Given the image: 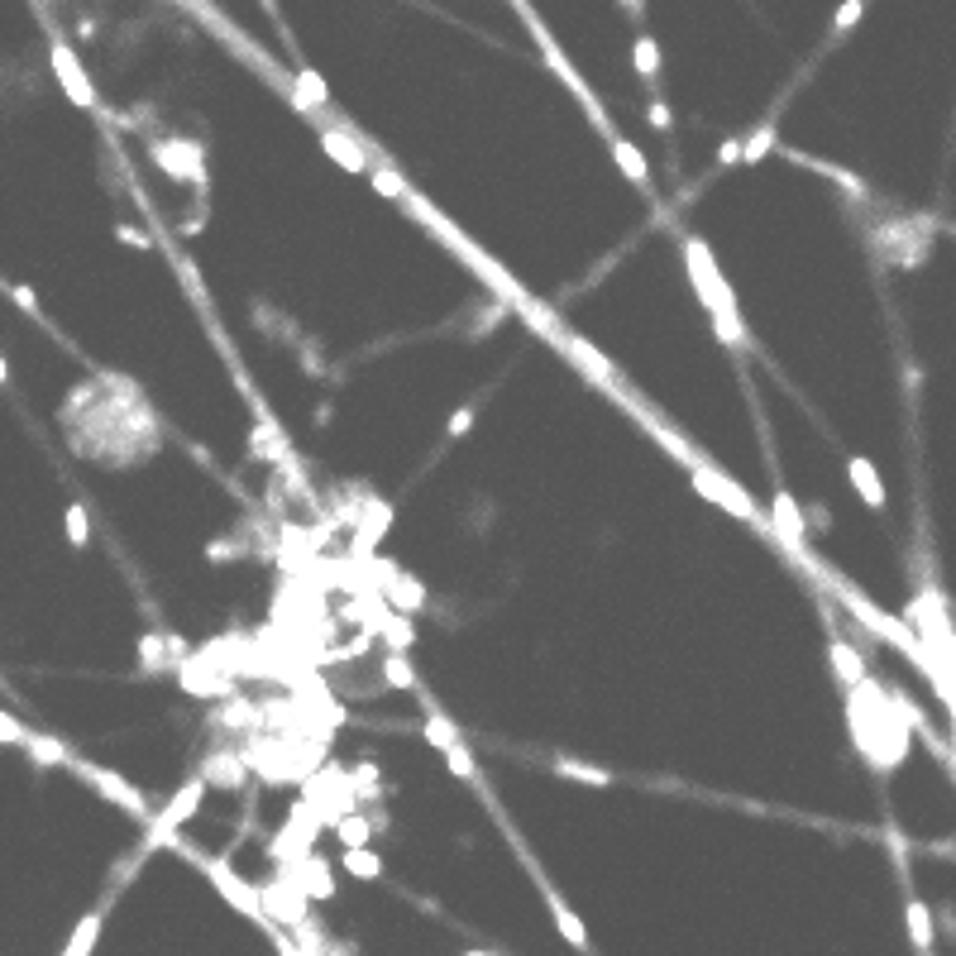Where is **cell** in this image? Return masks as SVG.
<instances>
[{
  "instance_id": "cell-26",
  "label": "cell",
  "mask_w": 956,
  "mask_h": 956,
  "mask_svg": "<svg viewBox=\"0 0 956 956\" xmlns=\"http://www.w3.org/2000/svg\"><path fill=\"white\" fill-rule=\"evenodd\" d=\"M369 832H373V823H369V818H359V813H354V818H340V842H345V851L349 847H364V842H369Z\"/></svg>"
},
{
  "instance_id": "cell-6",
  "label": "cell",
  "mask_w": 956,
  "mask_h": 956,
  "mask_svg": "<svg viewBox=\"0 0 956 956\" xmlns=\"http://www.w3.org/2000/svg\"><path fill=\"white\" fill-rule=\"evenodd\" d=\"M206 870H211V880L220 885V894L235 904L239 913H249V918H259L263 923V904H259V890H249V885H239L235 880V870L230 866H220V861H206Z\"/></svg>"
},
{
  "instance_id": "cell-16",
  "label": "cell",
  "mask_w": 956,
  "mask_h": 956,
  "mask_svg": "<svg viewBox=\"0 0 956 956\" xmlns=\"http://www.w3.org/2000/svg\"><path fill=\"white\" fill-rule=\"evenodd\" d=\"M369 182H373V192L388 196V201H407V196H412V187L402 182V173H397V168H388V163H373V168H369Z\"/></svg>"
},
{
  "instance_id": "cell-28",
  "label": "cell",
  "mask_w": 956,
  "mask_h": 956,
  "mask_svg": "<svg viewBox=\"0 0 956 956\" xmlns=\"http://www.w3.org/2000/svg\"><path fill=\"white\" fill-rule=\"evenodd\" d=\"M445 765H450V770H455L459 780H478V765H474V756H469V746H464V741H459V746H450V751H445Z\"/></svg>"
},
{
  "instance_id": "cell-34",
  "label": "cell",
  "mask_w": 956,
  "mask_h": 956,
  "mask_svg": "<svg viewBox=\"0 0 956 956\" xmlns=\"http://www.w3.org/2000/svg\"><path fill=\"white\" fill-rule=\"evenodd\" d=\"M717 163H741V139H727V144L717 149Z\"/></svg>"
},
{
  "instance_id": "cell-21",
  "label": "cell",
  "mask_w": 956,
  "mask_h": 956,
  "mask_svg": "<svg viewBox=\"0 0 956 956\" xmlns=\"http://www.w3.org/2000/svg\"><path fill=\"white\" fill-rule=\"evenodd\" d=\"M96 937H101V909L82 918V928L72 933V942H67V952H63V956H87L91 947H96Z\"/></svg>"
},
{
  "instance_id": "cell-20",
  "label": "cell",
  "mask_w": 956,
  "mask_h": 956,
  "mask_svg": "<svg viewBox=\"0 0 956 956\" xmlns=\"http://www.w3.org/2000/svg\"><path fill=\"white\" fill-rule=\"evenodd\" d=\"M550 913H555V923H560V933H565V942L569 947H584L588 942V933H584V923L569 913V904L560 899V894H550Z\"/></svg>"
},
{
  "instance_id": "cell-36",
  "label": "cell",
  "mask_w": 956,
  "mask_h": 956,
  "mask_svg": "<svg viewBox=\"0 0 956 956\" xmlns=\"http://www.w3.org/2000/svg\"><path fill=\"white\" fill-rule=\"evenodd\" d=\"M15 302H20L24 311H34V316H39V302H34V292H29V287H15Z\"/></svg>"
},
{
  "instance_id": "cell-29",
  "label": "cell",
  "mask_w": 956,
  "mask_h": 956,
  "mask_svg": "<svg viewBox=\"0 0 956 956\" xmlns=\"http://www.w3.org/2000/svg\"><path fill=\"white\" fill-rule=\"evenodd\" d=\"M67 541L72 545H87L91 541V522H87V507H67Z\"/></svg>"
},
{
  "instance_id": "cell-17",
  "label": "cell",
  "mask_w": 956,
  "mask_h": 956,
  "mask_svg": "<svg viewBox=\"0 0 956 956\" xmlns=\"http://www.w3.org/2000/svg\"><path fill=\"white\" fill-rule=\"evenodd\" d=\"M383 684H388V689H402V694L416 689V670L402 651H388V660H383Z\"/></svg>"
},
{
  "instance_id": "cell-35",
  "label": "cell",
  "mask_w": 956,
  "mask_h": 956,
  "mask_svg": "<svg viewBox=\"0 0 956 956\" xmlns=\"http://www.w3.org/2000/svg\"><path fill=\"white\" fill-rule=\"evenodd\" d=\"M120 239L134 244V249H149V235H139V230H130V225H120Z\"/></svg>"
},
{
  "instance_id": "cell-15",
  "label": "cell",
  "mask_w": 956,
  "mask_h": 956,
  "mask_svg": "<svg viewBox=\"0 0 956 956\" xmlns=\"http://www.w3.org/2000/svg\"><path fill=\"white\" fill-rule=\"evenodd\" d=\"M24 751H29L39 765H72V756H67L63 741L44 737V732H29V737H24Z\"/></svg>"
},
{
  "instance_id": "cell-24",
  "label": "cell",
  "mask_w": 956,
  "mask_h": 956,
  "mask_svg": "<svg viewBox=\"0 0 956 956\" xmlns=\"http://www.w3.org/2000/svg\"><path fill=\"white\" fill-rule=\"evenodd\" d=\"M555 770H560V775H569V780H584V784H612V775H608V770H598V765L555 761Z\"/></svg>"
},
{
  "instance_id": "cell-9",
  "label": "cell",
  "mask_w": 956,
  "mask_h": 956,
  "mask_svg": "<svg viewBox=\"0 0 956 956\" xmlns=\"http://www.w3.org/2000/svg\"><path fill=\"white\" fill-rule=\"evenodd\" d=\"M827 655H832V670H837V679H842V689H856V684L866 679V660H861V651L847 646L842 636L827 641Z\"/></svg>"
},
{
  "instance_id": "cell-22",
  "label": "cell",
  "mask_w": 956,
  "mask_h": 956,
  "mask_svg": "<svg viewBox=\"0 0 956 956\" xmlns=\"http://www.w3.org/2000/svg\"><path fill=\"white\" fill-rule=\"evenodd\" d=\"M775 139H780V134H775V125H761V130L751 134V139H741V163H761L765 153L775 149Z\"/></svg>"
},
{
  "instance_id": "cell-5",
  "label": "cell",
  "mask_w": 956,
  "mask_h": 956,
  "mask_svg": "<svg viewBox=\"0 0 956 956\" xmlns=\"http://www.w3.org/2000/svg\"><path fill=\"white\" fill-rule=\"evenodd\" d=\"M259 904L268 913L287 918V923H302V918H306V890L297 885V880H278V885L259 890Z\"/></svg>"
},
{
  "instance_id": "cell-23",
  "label": "cell",
  "mask_w": 956,
  "mask_h": 956,
  "mask_svg": "<svg viewBox=\"0 0 956 956\" xmlns=\"http://www.w3.org/2000/svg\"><path fill=\"white\" fill-rule=\"evenodd\" d=\"M636 72L655 87V72H660V48H655L651 34H636Z\"/></svg>"
},
{
  "instance_id": "cell-2",
  "label": "cell",
  "mask_w": 956,
  "mask_h": 956,
  "mask_svg": "<svg viewBox=\"0 0 956 956\" xmlns=\"http://www.w3.org/2000/svg\"><path fill=\"white\" fill-rule=\"evenodd\" d=\"M201 789H206L201 780L182 784V789H177V799H168V808H163L158 818H149V837H144V851H149V847H163V842H173V832L187 823V818L196 813V804H201Z\"/></svg>"
},
{
  "instance_id": "cell-31",
  "label": "cell",
  "mask_w": 956,
  "mask_h": 956,
  "mask_svg": "<svg viewBox=\"0 0 956 956\" xmlns=\"http://www.w3.org/2000/svg\"><path fill=\"white\" fill-rule=\"evenodd\" d=\"M861 15H866V0H842V10H837L832 29H837V34H847V29H851L856 20H861Z\"/></svg>"
},
{
  "instance_id": "cell-10",
  "label": "cell",
  "mask_w": 956,
  "mask_h": 956,
  "mask_svg": "<svg viewBox=\"0 0 956 956\" xmlns=\"http://www.w3.org/2000/svg\"><path fill=\"white\" fill-rule=\"evenodd\" d=\"M770 517H775V531H780V536L794 545V550L804 545V517H799V502L789 498L784 488L775 493V498H770Z\"/></svg>"
},
{
  "instance_id": "cell-11",
  "label": "cell",
  "mask_w": 956,
  "mask_h": 956,
  "mask_svg": "<svg viewBox=\"0 0 956 956\" xmlns=\"http://www.w3.org/2000/svg\"><path fill=\"white\" fill-rule=\"evenodd\" d=\"M608 149H612V158H617V168H622V173H627L641 192H651V168H646V153L636 149V144H627L622 134H612Z\"/></svg>"
},
{
  "instance_id": "cell-8",
  "label": "cell",
  "mask_w": 956,
  "mask_h": 956,
  "mask_svg": "<svg viewBox=\"0 0 956 956\" xmlns=\"http://www.w3.org/2000/svg\"><path fill=\"white\" fill-rule=\"evenodd\" d=\"M847 474H851V483H856V493L866 498V507L885 512V483H880V474H875V464H870L866 455H851L847 459Z\"/></svg>"
},
{
  "instance_id": "cell-39",
  "label": "cell",
  "mask_w": 956,
  "mask_h": 956,
  "mask_svg": "<svg viewBox=\"0 0 956 956\" xmlns=\"http://www.w3.org/2000/svg\"><path fill=\"white\" fill-rule=\"evenodd\" d=\"M507 5H517V10H526V0H507Z\"/></svg>"
},
{
  "instance_id": "cell-13",
  "label": "cell",
  "mask_w": 956,
  "mask_h": 956,
  "mask_svg": "<svg viewBox=\"0 0 956 956\" xmlns=\"http://www.w3.org/2000/svg\"><path fill=\"white\" fill-rule=\"evenodd\" d=\"M326 101H330V87L311 72V67H302V72H297V87H292V106L302 110V115H311V110L326 106Z\"/></svg>"
},
{
  "instance_id": "cell-3",
  "label": "cell",
  "mask_w": 956,
  "mask_h": 956,
  "mask_svg": "<svg viewBox=\"0 0 956 956\" xmlns=\"http://www.w3.org/2000/svg\"><path fill=\"white\" fill-rule=\"evenodd\" d=\"M72 770L77 775H87L101 794H106L110 804H120L125 813H134V818H149V804H144V794L134 789V784H125L120 775H110V770H101V765H87V761H72Z\"/></svg>"
},
{
  "instance_id": "cell-1",
  "label": "cell",
  "mask_w": 956,
  "mask_h": 956,
  "mask_svg": "<svg viewBox=\"0 0 956 956\" xmlns=\"http://www.w3.org/2000/svg\"><path fill=\"white\" fill-rule=\"evenodd\" d=\"M684 259H689V273H694V287H698V302L708 306V316H737V297L727 292L722 273H717L713 254L703 239H684Z\"/></svg>"
},
{
  "instance_id": "cell-14",
  "label": "cell",
  "mask_w": 956,
  "mask_h": 956,
  "mask_svg": "<svg viewBox=\"0 0 956 956\" xmlns=\"http://www.w3.org/2000/svg\"><path fill=\"white\" fill-rule=\"evenodd\" d=\"M904 918H909V937H913V947H918V956L933 952V913H928V904H923V899H909V904H904Z\"/></svg>"
},
{
  "instance_id": "cell-30",
  "label": "cell",
  "mask_w": 956,
  "mask_h": 956,
  "mask_svg": "<svg viewBox=\"0 0 956 956\" xmlns=\"http://www.w3.org/2000/svg\"><path fill=\"white\" fill-rule=\"evenodd\" d=\"M306 870H311V899H330L335 894V885H330V870H326V861H306Z\"/></svg>"
},
{
  "instance_id": "cell-27",
  "label": "cell",
  "mask_w": 956,
  "mask_h": 956,
  "mask_svg": "<svg viewBox=\"0 0 956 956\" xmlns=\"http://www.w3.org/2000/svg\"><path fill=\"white\" fill-rule=\"evenodd\" d=\"M412 641H416V627H412V617H392L388 622V646L392 651H412Z\"/></svg>"
},
{
  "instance_id": "cell-7",
  "label": "cell",
  "mask_w": 956,
  "mask_h": 956,
  "mask_svg": "<svg viewBox=\"0 0 956 956\" xmlns=\"http://www.w3.org/2000/svg\"><path fill=\"white\" fill-rule=\"evenodd\" d=\"M694 488L703 493V498H713V502H722V507H732L737 517H761V512L751 507V498H741V493L732 488V483H727V478L708 474V469H698V474H694Z\"/></svg>"
},
{
  "instance_id": "cell-40",
  "label": "cell",
  "mask_w": 956,
  "mask_h": 956,
  "mask_svg": "<svg viewBox=\"0 0 956 956\" xmlns=\"http://www.w3.org/2000/svg\"><path fill=\"white\" fill-rule=\"evenodd\" d=\"M923 956H933V952H923Z\"/></svg>"
},
{
  "instance_id": "cell-19",
  "label": "cell",
  "mask_w": 956,
  "mask_h": 956,
  "mask_svg": "<svg viewBox=\"0 0 956 956\" xmlns=\"http://www.w3.org/2000/svg\"><path fill=\"white\" fill-rule=\"evenodd\" d=\"M426 741H431L435 751H450V746H459L464 737H459V732H455V722H450V717L440 713V708H431V713H426Z\"/></svg>"
},
{
  "instance_id": "cell-4",
  "label": "cell",
  "mask_w": 956,
  "mask_h": 956,
  "mask_svg": "<svg viewBox=\"0 0 956 956\" xmlns=\"http://www.w3.org/2000/svg\"><path fill=\"white\" fill-rule=\"evenodd\" d=\"M48 58H53V72H58V82H63L67 96H72V101H77L82 110L96 106V91H91V82H87V72H82V63L72 58V48H67V44H53V53H48Z\"/></svg>"
},
{
  "instance_id": "cell-12",
  "label": "cell",
  "mask_w": 956,
  "mask_h": 956,
  "mask_svg": "<svg viewBox=\"0 0 956 956\" xmlns=\"http://www.w3.org/2000/svg\"><path fill=\"white\" fill-rule=\"evenodd\" d=\"M321 149H326L330 158H335V163L345 168V173H369V158H364V153L354 149V144H349V139H345L340 130H321Z\"/></svg>"
},
{
  "instance_id": "cell-38",
  "label": "cell",
  "mask_w": 956,
  "mask_h": 956,
  "mask_svg": "<svg viewBox=\"0 0 956 956\" xmlns=\"http://www.w3.org/2000/svg\"><path fill=\"white\" fill-rule=\"evenodd\" d=\"M5 378H10V373H5V359H0V388H5Z\"/></svg>"
},
{
  "instance_id": "cell-32",
  "label": "cell",
  "mask_w": 956,
  "mask_h": 956,
  "mask_svg": "<svg viewBox=\"0 0 956 956\" xmlns=\"http://www.w3.org/2000/svg\"><path fill=\"white\" fill-rule=\"evenodd\" d=\"M139 651H144V665L153 670V665H158V655L168 651V636H144V646H139Z\"/></svg>"
},
{
  "instance_id": "cell-18",
  "label": "cell",
  "mask_w": 956,
  "mask_h": 956,
  "mask_svg": "<svg viewBox=\"0 0 956 956\" xmlns=\"http://www.w3.org/2000/svg\"><path fill=\"white\" fill-rule=\"evenodd\" d=\"M340 866H345L354 880H378V875H383V861H378L369 847H349L345 856H340Z\"/></svg>"
},
{
  "instance_id": "cell-25",
  "label": "cell",
  "mask_w": 956,
  "mask_h": 956,
  "mask_svg": "<svg viewBox=\"0 0 956 956\" xmlns=\"http://www.w3.org/2000/svg\"><path fill=\"white\" fill-rule=\"evenodd\" d=\"M392 603H397V608H407V612H416L421 603H426V593H421V584H416V579H407V574H402V579L392 584Z\"/></svg>"
},
{
  "instance_id": "cell-37",
  "label": "cell",
  "mask_w": 956,
  "mask_h": 956,
  "mask_svg": "<svg viewBox=\"0 0 956 956\" xmlns=\"http://www.w3.org/2000/svg\"><path fill=\"white\" fill-rule=\"evenodd\" d=\"M651 125H660V130H665V125H670V110L660 106V101H651Z\"/></svg>"
},
{
  "instance_id": "cell-33",
  "label": "cell",
  "mask_w": 956,
  "mask_h": 956,
  "mask_svg": "<svg viewBox=\"0 0 956 956\" xmlns=\"http://www.w3.org/2000/svg\"><path fill=\"white\" fill-rule=\"evenodd\" d=\"M469 426H474V407H464V412L450 416V435H464Z\"/></svg>"
}]
</instances>
